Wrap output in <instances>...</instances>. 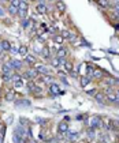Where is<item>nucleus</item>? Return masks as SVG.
<instances>
[{
  "label": "nucleus",
  "mask_w": 119,
  "mask_h": 143,
  "mask_svg": "<svg viewBox=\"0 0 119 143\" xmlns=\"http://www.w3.org/2000/svg\"><path fill=\"white\" fill-rule=\"evenodd\" d=\"M0 17H4V11L1 10V7H0Z\"/></svg>",
  "instance_id": "obj_36"
},
{
  "label": "nucleus",
  "mask_w": 119,
  "mask_h": 143,
  "mask_svg": "<svg viewBox=\"0 0 119 143\" xmlns=\"http://www.w3.org/2000/svg\"><path fill=\"white\" fill-rule=\"evenodd\" d=\"M0 46H1V49H3V51H10V49H11V44H10V42L7 41V40H4V41H1Z\"/></svg>",
  "instance_id": "obj_6"
},
{
  "label": "nucleus",
  "mask_w": 119,
  "mask_h": 143,
  "mask_svg": "<svg viewBox=\"0 0 119 143\" xmlns=\"http://www.w3.org/2000/svg\"><path fill=\"white\" fill-rule=\"evenodd\" d=\"M86 71H88V72H86L88 75L92 76V74H93V71H94V68L92 67V66H86Z\"/></svg>",
  "instance_id": "obj_24"
},
{
  "label": "nucleus",
  "mask_w": 119,
  "mask_h": 143,
  "mask_svg": "<svg viewBox=\"0 0 119 143\" xmlns=\"http://www.w3.org/2000/svg\"><path fill=\"white\" fill-rule=\"evenodd\" d=\"M56 6H58V10H59L60 12H63L64 10H66V6H64L63 3H62V1H59V3H58Z\"/></svg>",
  "instance_id": "obj_23"
},
{
  "label": "nucleus",
  "mask_w": 119,
  "mask_h": 143,
  "mask_svg": "<svg viewBox=\"0 0 119 143\" xmlns=\"http://www.w3.org/2000/svg\"><path fill=\"white\" fill-rule=\"evenodd\" d=\"M11 80H14V82H17V80H21V76H19V75H14L13 78H11Z\"/></svg>",
  "instance_id": "obj_33"
},
{
  "label": "nucleus",
  "mask_w": 119,
  "mask_h": 143,
  "mask_svg": "<svg viewBox=\"0 0 119 143\" xmlns=\"http://www.w3.org/2000/svg\"><path fill=\"white\" fill-rule=\"evenodd\" d=\"M107 98L112 102H116V94H114L112 91H107Z\"/></svg>",
  "instance_id": "obj_9"
},
{
  "label": "nucleus",
  "mask_w": 119,
  "mask_h": 143,
  "mask_svg": "<svg viewBox=\"0 0 119 143\" xmlns=\"http://www.w3.org/2000/svg\"><path fill=\"white\" fill-rule=\"evenodd\" d=\"M78 134H70V139H77Z\"/></svg>",
  "instance_id": "obj_34"
},
{
  "label": "nucleus",
  "mask_w": 119,
  "mask_h": 143,
  "mask_svg": "<svg viewBox=\"0 0 119 143\" xmlns=\"http://www.w3.org/2000/svg\"><path fill=\"white\" fill-rule=\"evenodd\" d=\"M26 63H27V64L36 63V59H34V56H27V57H26Z\"/></svg>",
  "instance_id": "obj_22"
},
{
  "label": "nucleus",
  "mask_w": 119,
  "mask_h": 143,
  "mask_svg": "<svg viewBox=\"0 0 119 143\" xmlns=\"http://www.w3.org/2000/svg\"><path fill=\"white\" fill-rule=\"evenodd\" d=\"M27 7H29V6H27V3H26V1H23V0H21V4H19V8H18V10L27 11Z\"/></svg>",
  "instance_id": "obj_17"
},
{
  "label": "nucleus",
  "mask_w": 119,
  "mask_h": 143,
  "mask_svg": "<svg viewBox=\"0 0 119 143\" xmlns=\"http://www.w3.org/2000/svg\"><path fill=\"white\" fill-rule=\"evenodd\" d=\"M97 4L101 7V8H108L110 7V1L108 0H97Z\"/></svg>",
  "instance_id": "obj_8"
},
{
  "label": "nucleus",
  "mask_w": 119,
  "mask_h": 143,
  "mask_svg": "<svg viewBox=\"0 0 119 143\" xmlns=\"http://www.w3.org/2000/svg\"><path fill=\"white\" fill-rule=\"evenodd\" d=\"M13 67L15 68V70H19V68L22 67V61H19V60H13Z\"/></svg>",
  "instance_id": "obj_15"
},
{
  "label": "nucleus",
  "mask_w": 119,
  "mask_h": 143,
  "mask_svg": "<svg viewBox=\"0 0 119 143\" xmlns=\"http://www.w3.org/2000/svg\"><path fill=\"white\" fill-rule=\"evenodd\" d=\"M6 98H7L8 101H13V100H14V93H13V91H10L8 94H7V97H6Z\"/></svg>",
  "instance_id": "obj_28"
},
{
  "label": "nucleus",
  "mask_w": 119,
  "mask_h": 143,
  "mask_svg": "<svg viewBox=\"0 0 119 143\" xmlns=\"http://www.w3.org/2000/svg\"><path fill=\"white\" fill-rule=\"evenodd\" d=\"M13 68H14L13 67V61H6V63L1 66V72H3V74H10Z\"/></svg>",
  "instance_id": "obj_1"
},
{
  "label": "nucleus",
  "mask_w": 119,
  "mask_h": 143,
  "mask_svg": "<svg viewBox=\"0 0 119 143\" xmlns=\"http://www.w3.org/2000/svg\"><path fill=\"white\" fill-rule=\"evenodd\" d=\"M14 140H15V143H25V139L22 138V136H19L18 134L14 135Z\"/></svg>",
  "instance_id": "obj_14"
},
{
  "label": "nucleus",
  "mask_w": 119,
  "mask_h": 143,
  "mask_svg": "<svg viewBox=\"0 0 119 143\" xmlns=\"http://www.w3.org/2000/svg\"><path fill=\"white\" fill-rule=\"evenodd\" d=\"M51 93H53V94H60V90H59V87H58V84H52L51 86Z\"/></svg>",
  "instance_id": "obj_16"
},
{
  "label": "nucleus",
  "mask_w": 119,
  "mask_h": 143,
  "mask_svg": "<svg viewBox=\"0 0 119 143\" xmlns=\"http://www.w3.org/2000/svg\"><path fill=\"white\" fill-rule=\"evenodd\" d=\"M101 75H103V74L100 71H97V70H94L93 74H92V76H93V78H101Z\"/></svg>",
  "instance_id": "obj_25"
},
{
  "label": "nucleus",
  "mask_w": 119,
  "mask_h": 143,
  "mask_svg": "<svg viewBox=\"0 0 119 143\" xmlns=\"http://www.w3.org/2000/svg\"><path fill=\"white\" fill-rule=\"evenodd\" d=\"M67 130H68V125L64 121L59 124V131H60V132H67Z\"/></svg>",
  "instance_id": "obj_11"
},
{
  "label": "nucleus",
  "mask_w": 119,
  "mask_h": 143,
  "mask_svg": "<svg viewBox=\"0 0 119 143\" xmlns=\"http://www.w3.org/2000/svg\"><path fill=\"white\" fill-rule=\"evenodd\" d=\"M55 42H56V44H62V42H63V37H62V36H56V37H55Z\"/></svg>",
  "instance_id": "obj_26"
},
{
  "label": "nucleus",
  "mask_w": 119,
  "mask_h": 143,
  "mask_svg": "<svg viewBox=\"0 0 119 143\" xmlns=\"http://www.w3.org/2000/svg\"><path fill=\"white\" fill-rule=\"evenodd\" d=\"M115 94H116V102H119V91H116Z\"/></svg>",
  "instance_id": "obj_37"
},
{
  "label": "nucleus",
  "mask_w": 119,
  "mask_h": 143,
  "mask_svg": "<svg viewBox=\"0 0 119 143\" xmlns=\"http://www.w3.org/2000/svg\"><path fill=\"white\" fill-rule=\"evenodd\" d=\"M36 10H37V12H38V14H45V12H47V7H45V4H43V3L37 4Z\"/></svg>",
  "instance_id": "obj_5"
},
{
  "label": "nucleus",
  "mask_w": 119,
  "mask_h": 143,
  "mask_svg": "<svg viewBox=\"0 0 119 143\" xmlns=\"http://www.w3.org/2000/svg\"><path fill=\"white\" fill-rule=\"evenodd\" d=\"M89 82H90V78H86V76H82L81 78V86L82 87H86V86L89 84Z\"/></svg>",
  "instance_id": "obj_10"
},
{
  "label": "nucleus",
  "mask_w": 119,
  "mask_h": 143,
  "mask_svg": "<svg viewBox=\"0 0 119 143\" xmlns=\"http://www.w3.org/2000/svg\"><path fill=\"white\" fill-rule=\"evenodd\" d=\"M40 80H41L43 83H51L52 80H53V78H52L51 75H48V74H47V75H43V76H41V79H40Z\"/></svg>",
  "instance_id": "obj_7"
},
{
  "label": "nucleus",
  "mask_w": 119,
  "mask_h": 143,
  "mask_svg": "<svg viewBox=\"0 0 119 143\" xmlns=\"http://www.w3.org/2000/svg\"><path fill=\"white\" fill-rule=\"evenodd\" d=\"M11 4H13V6H15V7H18V8H19V4H21V0H13V1H11Z\"/></svg>",
  "instance_id": "obj_29"
},
{
  "label": "nucleus",
  "mask_w": 119,
  "mask_h": 143,
  "mask_svg": "<svg viewBox=\"0 0 119 143\" xmlns=\"http://www.w3.org/2000/svg\"><path fill=\"white\" fill-rule=\"evenodd\" d=\"M59 64H60L59 59H56V60H53V61H52V66H53V67H58V66H59Z\"/></svg>",
  "instance_id": "obj_31"
},
{
  "label": "nucleus",
  "mask_w": 119,
  "mask_h": 143,
  "mask_svg": "<svg viewBox=\"0 0 119 143\" xmlns=\"http://www.w3.org/2000/svg\"><path fill=\"white\" fill-rule=\"evenodd\" d=\"M18 53L21 56H25L26 53H27V48H26V46H21V48L18 49Z\"/></svg>",
  "instance_id": "obj_18"
},
{
  "label": "nucleus",
  "mask_w": 119,
  "mask_h": 143,
  "mask_svg": "<svg viewBox=\"0 0 119 143\" xmlns=\"http://www.w3.org/2000/svg\"><path fill=\"white\" fill-rule=\"evenodd\" d=\"M36 71L40 72V74H43V75H47L48 72H49V70H48L44 64H37V66H36Z\"/></svg>",
  "instance_id": "obj_2"
},
{
  "label": "nucleus",
  "mask_w": 119,
  "mask_h": 143,
  "mask_svg": "<svg viewBox=\"0 0 119 143\" xmlns=\"http://www.w3.org/2000/svg\"><path fill=\"white\" fill-rule=\"evenodd\" d=\"M37 74H38V72L36 71V70H32V71L25 72V74H23V76H25V78H27V79H33V78H36V76H37Z\"/></svg>",
  "instance_id": "obj_4"
},
{
  "label": "nucleus",
  "mask_w": 119,
  "mask_h": 143,
  "mask_svg": "<svg viewBox=\"0 0 119 143\" xmlns=\"http://www.w3.org/2000/svg\"><path fill=\"white\" fill-rule=\"evenodd\" d=\"M60 36H62V37H63V38H68V40H70V37H71L73 34L70 33L68 30H63V31H62V34H60Z\"/></svg>",
  "instance_id": "obj_19"
},
{
  "label": "nucleus",
  "mask_w": 119,
  "mask_h": 143,
  "mask_svg": "<svg viewBox=\"0 0 119 143\" xmlns=\"http://www.w3.org/2000/svg\"><path fill=\"white\" fill-rule=\"evenodd\" d=\"M41 55H43L44 57H49V52H48V49H47V48H44V49H43Z\"/></svg>",
  "instance_id": "obj_27"
},
{
  "label": "nucleus",
  "mask_w": 119,
  "mask_h": 143,
  "mask_svg": "<svg viewBox=\"0 0 119 143\" xmlns=\"http://www.w3.org/2000/svg\"><path fill=\"white\" fill-rule=\"evenodd\" d=\"M115 12H116V14H119V4H116V6H115Z\"/></svg>",
  "instance_id": "obj_35"
},
{
  "label": "nucleus",
  "mask_w": 119,
  "mask_h": 143,
  "mask_svg": "<svg viewBox=\"0 0 119 143\" xmlns=\"http://www.w3.org/2000/svg\"><path fill=\"white\" fill-rule=\"evenodd\" d=\"M101 125V120H100V117H97V116H94L93 119H92V123H90V127L92 128H97V127Z\"/></svg>",
  "instance_id": "obj_3"
},
{
  "label": "nucleus",
  "mask_w": 119,
  "mask_h": 143,
  "mask_svg": "<svg viewBox=\"0 0 119 143\" xmlns=\"http://www.w3.org/2000/svg\"><path fill=\"white\" fill-rule=\"evenodd\" d=\"M64 68H66V71L67 72H70L73 70V63L71 61H66V63H64Z\"/></svg>",
  "instance_id": "obj_20"
},
{
  "label": "nucleus",
  "mask_w": 119,
  "mask_h": 143,
  "mask_svg": "<svg viewBox=\"0 0 119 143\" xmlns=\"http://www.w3.org/2000/svg\"><path fill=\"white\" fill-rule=\"evenodd\" d=\"M11 1H13V0H11Z\"/></svg>",
  "instance_id": "obj_40"
},
{
  "label": "nucleus",
  "mask_w": 119,
  "mask_h": 143,
  "mask_svg": "<svg viewBox=\"0 0 119 143\" xmlns=\"http://www.w3.org/2000/svg\"><path fill=\"white\" fill-rule=\"evenodd\" d=\"M112 1H114V4H115V6L119 4V0H112Z\"/></svg>",
  "instance_id": "obj_38"
},
{
  "label": "nucleus",
  "mask_w": 119,
  "mask_h": 143,
  "mask_svg": "<svg viewBox=\"0 0 119 143\" xmlns=\"http://www.w3.org/2000/svg\"><path fill=\"white\" fill-rule=\"evenodd\" d=\"M66 55H67V51H66L64 48H62V49H59V51H58V57H59V59L64 57Z\"/></svg>",
  "instance_id": "obj_13"
},
{
  "label": "nucleus",
  "mask_w": 119,
  "mask_h": 143,
  "mask_svg": "<svg viewBox=\"0 0 119 143\" xmlns=\"http://www.w3.org/2000/svg\"><path fill=\"white\" fill-rule=\"evenodd\" d=\"M21 104H23V105H30V102H29V101H26V100H22V101L18 102V105H21Z\"/></svg>",
  "instance_id": "obj_32"
},
{
  "label": "nucleus",
  "mask_w": 119,
  "mask_h": 143,
  "mask_svg": "<svg viewBox=\"0 0 119 143\" xmlns=\"http://www.w3.org/2000/svg\"><path fill=\"white\" fill-rule=\"evenodd\" d=\"M0 143H1V136H0Z\"/></svg>",
  "instance_id": "obj_39"
},
{
  "label": "nucleus",
  "mask_w": 119,
  "mask_h": 143,
  "mask_svg": "<svg viewBox=\"0 0 119 143\" xmlns=\"http://www.w3.org/2000/svg\"><path fill=\"white\" fill-rule=\"evenodd\" d=\"M22 84H23L22 79H21V80H17V82H15V89H19V87H22Z\"/></svg>",
  "instance_id": "obj_30"
},
{
  "label": "nucleus",
  "mask_w": 119,
  "mask_h": 143,
  "mask_svg": "<svg viewBox=\"0 0 119 143\" xmlns=\"http://www.w3.org/2000/svg\"><path fill=\"white\" fill-rule=\"evenodd\" d=\"M96 100H97L99 102H100V104H103V105H104V104H106V101H104V97H103V94H96Z\"/></svg>",
  "instance_id": "obj_21"
},
{
  "label": "nucleus",
  "mask_w": 119,
  "mask_h": 143,
  "mask_svg": "<svg viewBox=\"0 0 119 143\" xmlns=\"http://www.w3.org/2000/svg\"><path fill=\"white\" fill-rule=\"evenodd\" d=\"M8 12L11 14V15H15V14L18 12V7H15V6H13V4H10V7H8Z\"/></svg>",
  "instance_id": "obj_12"
}]
</instances>
